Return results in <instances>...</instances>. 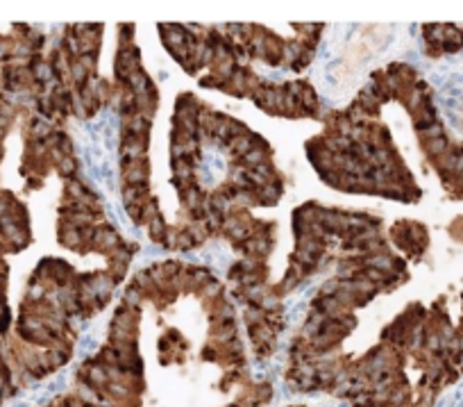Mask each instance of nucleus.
<instances>
[{
    "label": "nucleus",
    "instance_id": "5",
    "mask_svg": "<svg viewBox=\"0 0 463 407\" xmlns=\"http://www.w3.org/2000/svg\"><path fill=\"white\" fill-rule=\"evenodd\" d=\"M96 346H98V341H96L91 335H84V337L80 339V346H77V355H89V353L96 351Z\"/></svg>",
    "mask_w": 463,
    "mask_h": 407
},
{
    "label": "nucleus",
    "instance_id": "4",
    "mask_svg": "<svg viewBox=\"0 0 463 407\" xmlns=\"http://www.w3.org/2000/svg\"><path fill=\"white\" fill-rule=\"evenodd\" d=\"M196 260H207L209 264H216L220 271H225L227 262H230V253H227V248H225V246L216 244V246H209V248H207L202 255H198Z\"/></svg>",
    "mask_w": 463,
    "mask_h": 407
},
{
    "label": "nucleus",
    "instance_id": "1",
    "mask_svg": "<svg viewBox=\"0 0 463 407\" xmlns=\"http://www.w3.org/2000/svg\"><path fill=\"white\" fill-rule=\"evenodd\" d=\"M77 146L82 153L86 176L102 194H118V119L116 114L105 109L89 123L82 125L77 134Z\"/></svg>",
    "mask_w": 463,
    "mask_h": 407
},
{
    "label": "nucleus",
    "instance_id": "3",
    "mask_svg": "<svg viewBox=\"0 0 463 407\" xmlns=\"http://www.w3.org/2000/svg\"><path fill=\"white\" fill-rule=\"evenodd\" d=\"M66 382H68V373H59V375H55L52 380H48V382H43V385L34 387L32 391H28L25 396H23L21 400H14L9 407H32V405H43L46 400H50L55 393H59L66 387Z\"/></svg>",
    "mask_w": 463,
    "mask_h": 407
},
{
    "label": "nucleus",
    "instance_id": "2",
    "mask_svg": "<svg viewBox=\"0 0 463 407\" xmlns=\"http://www.w3.org/2000/svg\"><path fill=\"white\" fill-rule=\"evenodd\" d=\"M227 173V159L218 146H207L198 164V180L202 187H216Z\"/></svg>",
    "mask_w": 463,
    "mask_h": 407
}]
</instances>
